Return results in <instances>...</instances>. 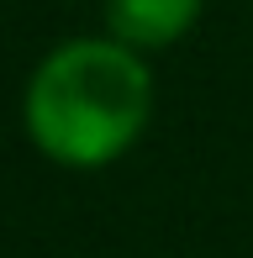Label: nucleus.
<instances>
[{"instance_id": "obj_1", "label": "nucleus", "mask_w": 253, "mask_h": 258, "mask_svg": "<svg viewBox=\"0 0 253 258\" xmlns=\"http://www.w3.org/2000/svg\"><path fill=\"white\" fill-rule=\"evenodd\" d=\"M153 58L111 32L53 42L21 85V137L53 169H111L153 126Z\"/></svg>"}, {"instance_id": "obj_2", "label": "nucleus", "mask_w": 253, "mask_h": 258, "mask_svg": "<svg viewBox=\"0 0 253 258\" xmlns=\"http://www.w3.org/2000/svg\"><path fill=\"white\" fill-rule=\"evenodd\" d=\"M201 16H206V0H100V32L121 37L126 48L148 58L185 42Z\"/></svg>"}]
</instances>
